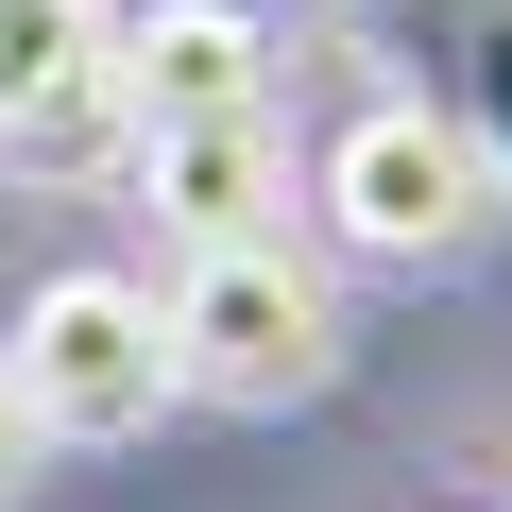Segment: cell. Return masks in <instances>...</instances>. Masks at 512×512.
<instances>
[{
    "mask_svg": "<svg viewBox=\"0 0 512 512\" xmlns=\"http://www.w3.org/2000/svg\"><path fill=\"white\" fill-rule=\"evenodd\" d=\"M103 69H120V120H137V137L274 103V35H256V0H137V18L103 35ZM137 137H120V154H137Z\"/></svg>",
    "mask_w": 512,
    "mask_h": 512,
    "instance_id": "8992f818",
    "label": "cell"
},
{
    "mask_svg": "<svg viewBox=\"0 0 512 512\" xmlns=\"http://www.w3.org/2000/svg\"><path fill=\"white\" fill-rule=\"evenodd\" d=\"M35 478V410H18V376H0V495Z\"/></svg>",
    "mask_w": 512,
    "mask_h": 512,
    "instance_id": "ba28073f",
    "label": "cell"
},
{
    "mask_svg": "<svg viewBox=\"0 0 512 512\" xmlns=\"http://www.w3.org/2000/svg\"><path fill=\"white\" fill-rule=\"evenodd\" d=\"M342 35L393 103L478 154V188H512V0H342Z\"/></svg>",
    "mask_w": 512,
    "mask_h": 512,
    "instance_id": "5b68a950",
    "label": "cell"
},
{
    "mask_svg": "<svg viewBox=\"0 0 512 512\" xmlns=\"http://www.w3.org/2000/svg\"><path fill=\"white\" fill-rule=\"evenodd\" d=\"M478 205H495V188H478V154H461L427 103H393V86H376V103H342V120H325V154H308V222H325L342 256H376V274L461 256V239H478Z\"/></svg>",
    "mask_w": 512,
    "mask_h": 512,
    "instance_id": "3957f363",
    "label": "cell"
},
{
    "mask_svg": "<svg viewBox=\"0 0 512 512\" xmlns=\"http://www.w3.org/2000/svg\"><path fill=\"white\" fill-rule=\"evenodd\" d=\"M120 171L154 188L171 239H291V137H274V103H239V120H171V137H137Z\"/></svg>",
    "mask_w": 512,
    "mask_h": 512,
    "instance_id": "52a82bcc",
    "label": "cell"
},
{
    "mask_svg": "<svg viewBox=\"0 0 512 512\" xmlns=\"http://www.w3.org/2000/svg\"><path fill=\"white\" fill-rule=\"evenodd\" d=\"M171 308V376L188 393H239V410H291L342 376V308L291 239H188V274L154 291Z\"/></svg>",
    "mask_w": 512,
    "mask_h": 512,
    "instance_id": "6da1fadb",
    "label": "cell"
},
{
    "mask_svg": "<svg viewBox=\"0 0 512 512\" xmlns=\"http://www.w3.org/2000/svg\"><path fill=\"white\" fill-rule=\"evenodd\" d=\"M103 35H120V0H0V171H120V69H103Z\"/></svg>",
    "mask_w": 512,
    "mask_h": 512,
    "instance_id": "277c9868",
    "label": "cell"
},
{
    "mask_svg": "<svg viewBox=\"0 0 512 512\" xmlns=\"http://www.w3.org/2000/svg\"><path fill=\"white\" fill-rule=\"evenodd\" d=\"M0 376H18L35 444H137L188 376H171V308L137 274H52L18 308V342H0Z\"/></svg>",
    "mask_w": 512,
    "mask_h": 512,
    "instance_id": "7a4b0ae2",
    "label": "cell"
}]
</instances>
